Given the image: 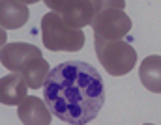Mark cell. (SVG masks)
Listing matches in <instances>:
<instances>
[{"label": "cell", "instance_id": "obj_15", "mask_svg": "<svg viewBox=\"0 0 161 125\" xmlns=\"http://www.w3.org/2000/svg\"><path fill=\"white\" fill-rule=\"evenodd\" d=\"M19 2H23V4L28 6V4H36V2H40V0H19Z\"/></svg>", "mask_w": 161, "mask_h": 125}, {"label": "cell", "instance_id": "obj_11", "mask_svg": "<svg viewBox=\"0 0 161 125\" xmlns=\"http://www.w3.org/2000/svg\"><path fill=\"white\" fill-rule=\"evenodd\" d=\"M47 73H49V62L41 56V58L32 60V62L21 71V77L25 79V82H26L28 88L40 90V88H43V82H45V79H47Z\"/></svg>", "mask_w": 161, "mask_h": 125}, {"label": "cell", "instance_id": "obj_8", "mask_svg": "<svg viewBox=\"0 0 161 125\" xmlns=\"http://www.w3.org/2000/svg\"><path fill=\"white\" fill-rule=\"evenodd\" d=\"M28 6L19 0H0V28L17 30L28 21Z\"/></svg>", "mask_w": 161, "mask_h": 125}, {"label": "cell", "instance_id": "obj_1", "mask_svg": "<svg viewBox=\"0 0 161 125\" xmlns=\"http://www.w3.org/2000/svg\"><path fill=\"white\" fill-rule=\"evenodd\" d=\"M45 105L53 116L69 125L90 123L105 103L101 75L86 62H64L47 73Z\"/></svg>", "mask_w": 161, "mask_h": 125}, {"label": "cell", "instance_id": "obj_10", "mask_svg": "<svg viewBox=\"0 0 161 125\" xmlns=\"http://www.w3.org/2000/svg\"><path fill=\"white\" fill-rule=\"evenodd\" d=\"M141 82L152 93H161V56H146L139 67Z\"/></svg>", "mask_w": 161, "mask_h": 125}, {"label": "cell", "instance_id": "obj_9", "mask_svg": "<svg viewBox=\"0 0 161 125\" xmlns=\"http://www.w3.org/2000/svg\"><path fill=\"white\" fill-rule=\"evenodd\" d=\"M28 95V86L21 73H9L0 79V103L2 105H19Z\"/></svg>", "mask_w": 161, "mask_h": 125}, {"label": "cell", "instance_id": "obj_5", "mask_svg": "<svg viewBox=\"0 0 161 125\" xmlns=\"http://www.w3.org/2000/svg\"><path fill=\"white\" fill-rule=\"evenodd\" d=\"M36 58H41V49L30 43H6L0 49V64L11 73H21Z\"/></svg>", "mask_w": 161, "mask_h": 125}, {"label": "cell", "instance_id": "obj_2", "mask_svg": "<svg viewBox=\"0 0 161 125\" xmlns=\"http://www.w3.org/2000/svg\"><path fill=\"white\" fill-rule=\"evenodd\" d=\"M41 39L45 49L53 52H77L84 47V32L68 26L58 13L49 11L41 19Z\"/></svg>", "mask_w": 161, "mask_h": 125}, {"label": "cell", "instance_id": "obj_3", "mask_svg": "<svg viewBox=\"0 0 161 125\" xmlns=\"http://www.w3.org/2000/svg\"><path fill=\"white\" fill-rule=\"evenodd\" d=\"M94 45H96V56L99 64L113 77L127 75L137 64V50L124 39L105 41V39L94 38Z\"/></svg>", "mask_w": 161, "mask_h": 125}, {"label": "cell", "instance_id": "obj_12", "mask_svg": "<svg viewBox=\"0 0 161 125\" xmlns=\"http://www.w3.org/2000/svg\"><path fill=\"white\" fill-rule=\"evenodd\" d=\"M92 8L96 13L109 9V8H116V9H124L125 8V0H90Z\"/></svg>", "mask_w": 161, "mask_h": 125}, {"label": "cell", "instance_id": "obj_16", "mask_svg": "<svg viewBox=\"0 0 161 125\" xmlns=\"http://www.w3.org/2000/svg\"><path fill=\"white\" fill-rule=\"evenodd\" d=\"M142 125H154V123H142Z\"/></svg>", "mask_w": 161, "mask_h": 125}, {"label": "cell", "instance_id": "obj_7", "mask_svg": "<svg viewBox=\"0 0 161 125\" xmlns=\"http://www.w3.org/2000/svg\"><path fill=\"white\" fill-rule=\"evenodd\" d=\"M17 114L25 125H51V116H53L45 101L34 95H26L17 105Z\"/></svg>", "mask_w": 161, "mask_h": 125}, {"label": "cell", "instance_id": "obj_13", "mask_svg": "<svg viewBox=\"0 0 161 125\" xmlns=\"http://www.w3.org/2000/svg\"><path fill=\"white\" fill-rule=\"evenodd\" d=\"M45 4H47V8L51 9V11H54V13H58L60 11V8L68 2V0H43Z\"/></svg>", "mask_w": 161, "mask_h": 125}, {"label": "cell", "instance_id": "obj_6", "mask_svg": "<svg viewBox=\"0 0 161 125\" xmlns=\"http://www.w3.org/2000/svg\"><path fill=\"white\" fill-rule=\"evenodd\" d=\"M58 15L62 17V21L68 26L82 30L84 26L92 24V19H94L96 11H94L90 0H68L60 8Z\"/></svg>", "mask_w": 161, "mask_h": 125}, {"label": "cell", "instance_id": "obj_14", "mask_svg": "<svg viewBox=\"0 0 161 125\" xmlns=\"http://www.w3.org/2000/svg\"><path fill=\"white\" fill-rule=\"evenodd\" d=\"M6 43H8V34H6L4 28H0V49H2V45H6Z\"/></svg>", "mask_w": 161, "mask_h": 125}, {"label": "cell", "instance_id": "obj_4", "mask_svg": "<svg viewBox=\"0 0 161 125\" xmlns=\"http://www.w3.org/2000/svg\"><path fill=\"white\" fill-rule=\"evenodd\" d=\"M92 30L96 34L94 38H99L105 41L124 39L131 30V19L124 9L109 8V9H103L94 15Z\"/></svg>", "mask_w": 161, "mask_h": 125}]
</instances>
